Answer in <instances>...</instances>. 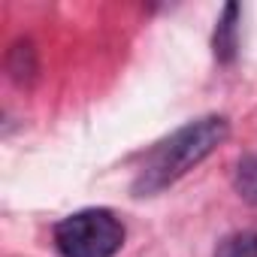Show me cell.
I'll return each instance as SVG.
<instances>
[{"instance_id": "6da1fadb", "label": "cell", "mask_w": 257, "mask_h": 257, "mask_svg": "<svg viewBox=\"0 0 257 257\" xmlns=\"http://www.w3.org/2000/svg\"><path fill=\"white\" fill-rule=\"evenodd\" d=\"M227 137H230V124L224 115H206L188 121L146 155V164L140 167L134 182V194L152 197L167 191L170 185L185 179L194 167H200Z\"/></svg>"}, {"instance_id": "7a4b0ae2", "label": "cell", "mask_w": 257, "mask_h": 257, "mask_svg": "<svg viewBox=\"0 0 257 257\" xmlns=\"http://www.w3.org/2000/svg\"><path fill=\"white\" fill-rule=\"evenodd\" d=\"M124 245V224L109 209H82L55 224L61 257H115Z\"/></svg>"}, {"instance_id": "3957f363", "label": "cell", "mask_w": 257, "mask_h": 257, "mask_svg": "<svg viewBox=\"0 0 257 257\" xmlns=\"http://www.w3.org/2000/svg\"><path fill=\"white\" fill-rule=\"evenodd\" d=\"M212 49H215V58L221 64H230L236 58V49H239V7L236 4H227L218 25H215V37H212Z\"/></svg>"}, {"instance_id": "277c9868", "label": "cell", "mask_w": 257, "mask_h": 257, "mask_svg": "<svg viewBox=\"0 0 257 257\" xmlns=\"http://www.w3.org/2000/svg\"><path fill=\"white\" fill-rule=\"evenodd\" d=\"M7 70L16 82H31L34 73H37V55H34V46L31 43H16L7 55Z\"/></svg>"}, {"instance_id": "5b68a950", "label": "cell", "mask_w": 257, "mask_h": 257, "mask_svg": "<svg viewBox=\"0 0 257 257\" xmlns=\"http://www.w3.org/2000/svg\"><path fill=\"white\" fill-rule=\"evenodd\" d=\"M215 257H257V230L227 236V239L218 245Z\"/></svg>"}, {"instance_id": "8992f818", "label": "cell", "mask_w": 257, "mask_h": 257, "mask_svg": "<svg viewBox=\"0 0 257 257\" xmlns=\"http://www.w3.org/2000/svg\"><path fill=\"white\" fill-rule=\"evenodd\" d=\"M236 188H239V194L245 200L257 203V158L239 164V170H236Z\"/></svg>"}]
</instances>
